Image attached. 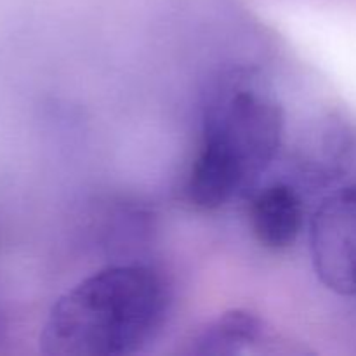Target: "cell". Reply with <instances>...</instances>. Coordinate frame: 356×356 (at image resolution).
Returning a JSON list of instances; mask_svg holds the SVG:
<instances>
[{"label":"cell","instance_id":"cell-5","mask_svg":"<svg viewBox=\"0 0 356 356\" xmlns=\"http://www.w3.org/2000/svg\"><path fill=\"white\" fill-rule=\"evenodd\" d=\"M261 334L256 315L233 309L205 327L193 341L191 351L198 355H235L245 350Z\"/></svg>","mask_w":356,"mask_h":356},{"label":"cell","instance_id":"cell-3","mask_svg":"<svg viewBox=\"0 0 356 356\" xmlns=\"http://www.w3.org/2000/svg\"><path fill=\"white\" fill-rule=\"evenodd\" d=\"M312 261L329 291L356 296V184L339 188L312 219Z\"/></svg>","mask_w":356,"mask_h":356},{"label":"cell","instance_id":"cell-2","mask_svg":"<svg viewBox=\"0 0 356 356\" xmlns=\"http://www.w3.org/2000/svg\"><path fill=\"white\" fill-rule=\"evenodd\" d=\"M282 125L280 106L268 94L236 82L216 90L188 172V200L216 211L250 186L275 159Z\"/></svg>","mask_w":356,"mask_h":356},{"label":"cell","instance_id":"cell-1","mask_svg":"<svg viewBox=\"0 0 356 356\" xmlns=\"http://www.w3.org/2000/svg\"><path fill=\"white\" fill-rule=\"evenodd\" d=\"M167 289L153 268L108 266L66 291L40 336L52 356L131 355L149 343L167 313Z\"/></svg>","mask_w":356,"mask_h":356},{"label":"cell","instance_id":"cell-4","mask_svg":"<svg viewBox=\"0 0 356 356\" xmlns=\"http://www.w3.org/2000/svg\"><path fill=\"white\" fill-rule=\"evenodd\" d=\"M249 222L259 245L277 252L287 250L298 242L305 222L301 198L287 184H270L254 195Z\"/></svg>","mask_w":356,"mask_h":356}]
</instances>
